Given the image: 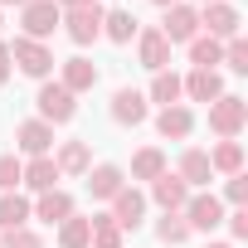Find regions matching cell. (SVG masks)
Masks as SVG:
<instances>
[{"instance_id": "6da1fadb", "label": "cell", "mask_w": 248, "mask_h": 248, "mask_svg": "<svg viewBox=\"0 0 248 248\" xmlns=\"http://www.w3.org/2000/svg\"><path fill=\"white\" fill-rule=\"evenodd\" d=\"M243 122H248V102H243V97H229V93H224V97L209 102V127H214L224 141L243 132Z\"/></svg>"}, {"instance_id": "7a4b0ae2", "label": "cell", "mask_w": 248, "mask_h": 248, "mask_svg": "<svg viewBox=\"0 0 248 248\" xmlns=\"http://www.w3.org/2000/svg\"><path fill=\"white\" fill-rule=\"evenodd\" d=\"M20 25H25V39H34V44H39L44 34H54V30L63 25V10L54 5V0H30Z\"/></svg>"}, {"instance_id": "3957f363", "label": "cell", "mask_w": 248, "mask_h": 248, "mask_svg": "<svg viewBox=\"0 0 248 248\" xmlns=\"http://www.w3.org/2000/svg\"><path fill=\"white\" fill-rule=\"evenodd\" d=\"M10 63H20V73H30V78H49V68H54V54L44 49V44H34V39H15L10 44Z\"/></svg>"}, {"instance_id": "277c9868", "label": "cell", "mask_w": 248, "mask_h": 248, "mask_svg": "<svg viewBox=\"0 0 248 248\" xmlns=\"http://www.w3.org/2000/svg\"><path fill=\"white\" fill-rule=\"evenodd\" d=\"M102 5H83V10H68L63 15V25H68V39L73 44H93L97 34H102Z\"/></svg>"}, {"instance_id": "5b68a950", "label": "cell", "mask_w": 248, "mask_h": 248, "mask_svg": "<svg viewBox=\"0 0 248 248\" xmlns=\"http://www.w3.org/2000/svg\"><path fill=\"white\" fill-rule=\"evenodd\" d=\"M39 112H44L49 122H73L78 102H73V93H68L63 83H44V88H39Z\"/></svg>"}, {"instance_id": "8992f818", "label": "cell", "mask_w": 248, "mask_h": 248, "mask_svg": "<svg viewBox=\"0 0 248 248\" xmlns=\"http://www.w3.org/2000/svg\"><path fill=\"white\" fill-rule=\"evenodd\" d=\"M185 224L190 229H219L224 224V204L214 200V195H195V200H185Z\"/></svg>"}, {"instance_id": "52a82bcc", "label": "cell", "mask_w": 248, "mask_h": 248, "mask_svg": "<svg viewBox=\"0 0 248 248\" xmlns=\"http://www.w3.org/2000/svg\"><path fill=\"white\" fill-rule=\"evenodd\" d=\"M200 25L209 30V39H238V10L233 5H204V15H200Z\"/></svg>"}, {"instance_id": "ba28073f", "label": "cell", "mask_w": 248, "mask_h": 248, "mask_svg": "<svg viewBox=\"0 0 248 248\" xmlns=\"http://www.w3.org/2000/svg\"><path fill=\"white\" fill-rule=\"evenodd\" d=\"M166 44H190L195 34H200V15L190 10V5H170V15H166Z\"/></svg>"}, {"instance_id": "9c48e42d", "label": "cell", "mask_w": 248, "mask_h": 248, "mask_svg": "<svg viewBox=\"0 0 248 248\" xmlns=\"http://www.w3.org/2000/svg\"><path fill=\"white\" fill-rule=\"evenodd\" d=\"M112 204H117V209H112V224H117V229H137L141 214H146V200H141L137 190H127V185L112 195Z\"/></svg>"}, {"instance_id": "30bf717a", "label": "cell", "mask_w": 248, "mask_h": 248, "mask_svg": "<svg viewBox=\"0 0 248 248\" xmlns=\"http://www.w3.org/2000/svg\"><path fill=\"white\" fill-rule=\"evenodd\" d=\"M112 117L122 122V127H137V122H146V97H141L137 88H122V93L112 97Z\"/></svg>"}, {"instance_id": "8fae6325", "label": "cell", "mask_w": 248, "mask_h": 248, "mask_svg": "<svg viewBox=\"0 0 248 248\" xmlns=\"http://www.w3.org/2000/svg\"><path fill=\"white\" fill-rule=\"evenodd\" d=\"M180 88H185L195 102H214V97H224V83H219V73H214V68H195Z\"/></svg>"}, {"instance_id": "7c38bea8", "label": "cell", "mask_w": 248, "mask_h": 248, "mask_svg": "<svg viewBox=\"0 0 248 248\" xmlns=\"http://www.w3.org/2000/svg\"><path fill=\"white\" fill-rule=\"evenodd\" d=\"M151 195H156V204H166V209H185L190 185H185L180 175H156V180H151Z\"/></svg>"}, {"instance_id": "4fadbf2b", "label": "cell", "mask_w": 248, "mask_h": 248, "mask_svg": "<svg viewBox=\"0 0 248 248\" xmlns=\"http://www.w3.org/2000/svg\"><path fill=\"white\" fill-rule=\"evenodd\" d=\"M141 63H146L151 73H161V68L170 63V44H166L161 30H141Z\"/></svg>"}, {"instance_id": "5bb4252c", "label": "cell", "mask_w": 248, "mask_h": 248, "mask_svg": "<svg viewBox=\"0 0 248 248\" xmlns=\"http://www.w3.org/2000/svg\"><path fill=\"white\" fill-rule=\"evenodd\" d=\"M15 137H20V151H30V156H44L54 146V127H49V122H25Z\"/></svg>"}, {"instance_id": "9a60e30c", "label": "cell", "mask_w": 248, "mask_h": 248, "mask_svg": "<svg viewBox=\"0 0 248 248\" xmlns=\"http://www.w3.org/2000/svg\"><path fill=\"white\" fill-rule=\"evenodd\" d=\"M20 180H25L30 190H39V195H44V190H54V180H59V166H54L49 156H34V161L25 166V175H20Z\"/></svg>"}, {"instance_id": "2e32d148", "label": "cell", "mask_w": 248, "mask_h": 248, "mask_svg": "<svg viewBox=\"0 0 248 248\" xmlns=\"http://www.w3.org/2000/svg\"><path fill=\"white\" fill-rule=\"evenodd\" d=\"M190 63H195V68H214V63H224V44L209 39V34H195V39H190Z\"/></svg>"}, {"instance_id": "e0dca14e", "label": "cell", "mask_w": 248, "mask_h": 248, "mask_svg": "<svg viewBox=\"0 0 248 248\" xmlns=\"http://www.w3.org/2000/svg\"><path fill=\"white\" fill-rule=\"evenodd\" d=\"M93 83H97V68H93L88 59H68V63H63V88H68V93H88Z\"/></svg>"}, {"instance_id": "ac0fdd59", "label": "cell", "mask_w": 248, "mask_h": 248, "mask_svg": "<svg viewBox=\"0 0 248 248\" xmlns=\"http://www.w3.org/2000/svg\"><path fill=\"white\" fill-rule=\"evenodd\" d=\"M68 214H73V200H68L63 190H44V195H39V219H44V224H63Z\"/></svg>"}, {"instance_id": "d6986e66", "label": "cell", "mask_w": 248, "mask_h": 248, "mask_svg": "<svg viewBox=\"0 0 248 248\" xmlns=\"http://www.w3.org/2000/svg\"><path fill=\"white\" fill-rule=\"evenodd\" d=\"M156 127H161V137H190V127H195V117H190V107H166L161 117H156Z\"/></svg>"}, {"instance_id": "ffe728a7", "label": "cell", "mask_w": 248, "mask_h": 248, "mask_svg": "<svg viewBox=\"0 0 248 248\" xmlns=\"http://www.w3.org/2000/svg\"><path fill=\"white\" fill-rule=\"evenodd\" d=\"M59 175L68 170V175H83L88 170V141H63V151H59Z\"/></svg>"}, {"instance_id": "44dd1931", "label": "cell", "mask_w": 248, "mask_h": 248, "mask_svg": "<svg viewBox=\"0 0 248 248\" xmlns=\"http://www.w3.org/2000/svg\"><path fill=\"white\" fill-rule=\"evenodd\" d=\"M238 166H243V146H238V141H219V146H214V156H209V170L238 175Z\"/></svg>"}, {"instance_id": "7402d4cb", "label": "cell", "mask_w": 248, "mask_h": 248, "mask_svg": "<svg viewBox=\"0 0 248 248\" xmlns=\"http://www.w3.org/2000/svg\"><path fill=\"white\" fill-rule=\"evenodd\" d=\"M132 175H137V180H156V175H166V156H161L156 146L137 151V156H132Z\"/></svg>"}, {"instance_id": "603a6c76", "label": "cell", "mask_w": 248, "mask_h": 248, "mask_svg": "<svg viewBox=\"0 0 248 248\" xmlns=\"http://www.w3.org/2000/svg\"><path fill=\"white\" fill-rule=\"evenodd\" d=\"M209 175H214V170H209V156H204V151H185V156H180V180H185V185H204Z\"/></svg>"}, {"instance_id": "cb8c5ba5", "label": "cell", "mask_w": 248, "mask_h": 248, "mask_svg": "<svg viewBox=\"0 0 248 248\" xmlns=\"http://www.w3.org/2000/svg\"><path fill=\"white\" fill-rule=\"evenodd\" d=\"M88 190H93L97 200H112V195L122 190V170H117V166H97V170L88 175Z\"/></svg>"}, {"instance_id": "d4e9b609", "label": "cell", "mask_w": 248, "mask_h": 248, "mask_svg": "<svg viewBox=\"0 0 248 248\" xmlns=\"http://www.w3.org/2000/svg\"><path fill=\"white\" fill-rule=\"evenodd\" d=\"M156 238H161V243H170V248H175V243H185V238H190L185 214H180V209H166V219L156 224Z\"/></svg>"}, {"instance_id": "484cf974", "label": "cell", "mask_w": 248, "mask_h": 248, "mask_svg": "<svg viewBox=\"0 0 248 248\" xmlns=\"http://www.w3.org/2000/svg\"><path fill=\"white\" fill-rule=\"evenodd\" d=\"M88 238H93V219H73V214H68V219L59 224V243H63V248H88Z\"/></svg>"}, {"instance_id": "4316f807", "label": "cell", "mask_w": 248, "mask_h": 248, "mask_svg": "<svg viewBox=\"0 0 248 248\" xmlns=\"http://www.w3.org/2000/svg\"><path fill=\"white\" fill-rule=\"evenodd\" d=\"M102 34H107L112 44H127V39L137 34V20H132L127 10H112V15H102Z\"/></svg>"}, {"instance_id": "83f0119b", "label": "cell", "mask_w": 248, "mask_h": 248, "mask_svg": "<svg viewBox=\"0 0 248 248\" xmlns=\"http://www.w3.org/2000/svg\"><path fill=\"white\" fill-rule=\"evenodd\" d=\"M25 219H30V200H20V195H5L0 200V229H25Z\"/></svg>"}, {"instance_id": "f1b7e54d", "label": "cell", "mask_w": 248, "mask_h": 248, "mask_svg": "<svg viewBox=\"0 0 248 248\" xmlns=\"http://www.w3.org/2000/svg\"><path fill=\"white\" fill-rule=\"evenodd\" d=\"M93 248H122V229L112 224V214H97L93 219V238H88Z\"/></svg>"}, {"instance_id": "f546056e", "label": "cell", "mask_w": 248, "mask_h": 248, "mask_svg": "<svg viewBox=\"0 0 248 248\" xmlns=\"http://www.w3.org/2000/svg\"><path fill=\"white\" fill-rule=\"evenodd\" d=\"M180 93H185V88H180V78H175L170 68H161V73H156V83H151V97H156V102H166V107H175V97H180Z\"/></svg>"}, {"instance_id": "4dcf8cb0", "label": "cell", "mask_w": 248, "mask_h": 248, "mask_svg": "<svg viewBox=\"0 0 248 248\" xmlns=\"http://www.w3.org/2000/svg\"><path fill=\"white\" fill-rule=\"evenodd\" d=\"M224 63H229L233 73H248V44H243V39H229V49H224Z\"/></svg>"}, {"instance_id": "1f68e13d", "label": "cell", "mask_w": 248, "mask_h": 248, "mask_svg": "<svg viewBox=\"0 0 248 248\" xmlns=\"http://www.w3.org/2000/svg\"><path fill=\"white\" fill-rule=\"evenodd\" d=\"M20 175H25V166H20L15 156H0V190H15Z\"/></svg>"}, {"instance_id": "d6a6232c", "label": "cell", "mask_w": 248, "mask_h": 248, "mask_svg": "<svg viewBox=\"0 0 248 248\" xmlns=\"http://www.w3.org/2000/svg\"><path fill=\"white\" fill-rule=\"evenodd\" d=\"M5 248H44V238L30 233V229H10V233H5Z\"/></svg>"}, {"instance_id": "836d02e7", "label": "cell", "mask_w": 248, "mask_h": 248, "mask_svg": "<svg viewBox=\"0 0 248 248\" xmlns=\"http://www.w3.org/2000/svg\"><path fill=\"white\" fill-rule=\"evenodd\" d=\"M229 200L243 209V200H248V180H243V175H233V180H229Z\"/></svg>"}, {"instance_id": "e575fe53", "label": "cell", "mask_w": 248, "mask_h": 248, "mask_svg": "<svg viewBox=\"0 0 248 248\" xmlns=\"http://www.w3.org/2000/svg\"><path fill=\"white\" fill-rule=\"evenodd\" d=\"M229 229H233V238H248V209H233L229 214Z\"/></svg>"}, {"instance_id": "d590c367", "label": "cell", "mask_w": 248, "mask_h": 248, "mask_svg": "<svg viewBox=\"0 0 248 248\" xmlns=\"http://www.w3.org/2000/svg\"><path fill=\"white\" fill-rule=\"evenodd\" d=\"M5 78H10V49L0 44V88H5Z\"/></svg>"}, {"instance_id": "8d00e7d4", "label": "cell", "mask_w": 248, "mask_h": 248, "mask_svg": "<svg viewBox=\"0 0 248 248\" xmlns=\"http://www.w3.org/2000/svg\"><path fill=\"white\" fill-rule=\"evenodd\" d=\"M63 10H83V5H97V0H59Z\"/></svg>"}, {"instance_id": "74e56055", "label": "cell", "mask_w": 248, "mask_h": 248, "mask_svg": "<svg viewBox=\"0 0 248 248\" xmlns=\"http://www.w3.org/2000/svg\"><path fill=\"white\" fill-rule=\"evenodd\" d=\"M0 5H30V0H0Z\"/></svg>"}, {"instance_id": "f35d334b", "label": "cell", "mask_w": 248, "mask_h": 248, "mask_svg": "<svg viewBox=\"0 0 248 248\" xmlns=\"http://www.w3.org/2000/svg\"><path fill=\"white\" fill-rule=\"evenodd\" d=\"M156 5H166V10H170V5H175V0H156Z\"/></svg>"}, {"instance_id": "ab89813d", "label": "cell", "mask_w": 248, "mask_h": 248, "mask_svg": "<svg viewBox=\"0 0 248 248\" xmlns=\"http://www.w3.org/2000/svg\"><path fill=\"white\" fill-rule=\"evenodd\" d=\"M209 248H233V243H209Z\"/></svg>"}, {"instance_id": "60d3db41", "label": "cell", "mask_w": 248, "mask_h": 248, "mask_svg": "<svg viewBox=\"0 0 248 248\" xmlns=\"http://www.w3.org/2000/svg\"><path fill=\"white\" fill-rule=\"evenodd\" d=\"M204 5H214V0H204Z\"/></svg>"}]
</instances>
